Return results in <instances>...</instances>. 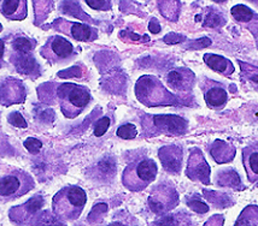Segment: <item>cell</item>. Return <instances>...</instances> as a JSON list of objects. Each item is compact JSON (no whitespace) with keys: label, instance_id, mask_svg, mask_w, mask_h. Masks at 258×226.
Returning a JSON list of instances; mask_svg holds the SVG:
<instances>
[{"label":"cell","instance_id":"6da1fadb","mask_svg":"<svg viewBox=\"0 0 258 226\" xmlns=\"http://www.w3.org/2000/svg\"><path fill=\"white\" fill-rule=\"evenodd\" d=\"M87 194L81 187L68 185L60 189L52 198V210L62 221H75L84 212Z\"/></svg>","mask_w":258,"mask_h":226},{"label":"cell","instance_id":"7a4b0ae2","mask_svg":"<svg viewBox=\"0 0 258 226\" xmlns=\"http://www.w3.org/2000/svg\"><path fill=\"white\" fill-rule=\"evenodd\" d=\"M135 96L138 101L147 107L176 105V97L167 89L158 77L144 75L135 83Z\"/></svg>","mask_w":258,"mask_h":226},{"label":"cell","instance_id":"3957f363","mask_svg":"<svg viewBox=\"0 0 258 226\" xmlns=\"http://www.w3.org/2000/svg\"><path fill=\"white\" fill-rule=\"evenodd\" d=\"M144 135L182 136L188 130V122L176 115H144L140 119Z\"/></svg>","mask_w":258,"mask_h":226},{"label":"cell","instance_id":"277c9868","mask_svg":"<svg viewBox=\"0 0 258 226\" xmlns=\"http://www.w3.org/2000/svg\"><path fill=\"white\" fill-rule=\"evenodd\" d=\"M57 100L64 117L73 119L85 111L92 96L90 89L85 85L63 83L57 88Z\"/></svg>","mask_w":258,"mask_h":226},{"label":"cell","instance_id":"5b68a950","mask_svg":"<svg viewBox=\"0 0 258 226\" xmlns=\"http://www.w3.org/2000/svg\"><path fill=\"white\" fill-rule=\"evenodd\" d=\"M158 167L155 160L140 158L128 164L122 173V184L129 191L139 192L145 190L157 177Z\"/></svg>","mask_w":258,"mask_h":226},{"label":"cell","instance_id":"8992f818","mask_svg":"<svg viewBox=\"0 0 258 226\" xmlns=\"http://www.w3.org/2000/svg\"><path fill=\"white\" fill-rule=\"evenodd\" d=\"M35 187L33 177L21 170H14L0 178V200L12 201L23 196Z\"/></svg>","mask_w":258,"mask_h":226},{"label":"cell","instance_id":"52a82bcc","mask_svg":"<svg viewBox=\"0 0 258 226\" xmlns=\"http://www.w3.org/2000/svg\"><path fill=\"white\" fill-rule=\"evenodd\" d=\"M40 56L51 65H64L70 63L76 56L75 47L63 36H51L40 50Z\"/></svg>","mask_w":258,"mask_h":226},{"label":"cell","instance_id":"ba28073f","mask_svg":"<svg viewBox=\"0 0 258 226\" xmlns=\"http://www.w3.org/2000/svg\"><path fill=\"white\" fill-rule=\"evenodd\" d=\"M147 203L155 214H165L179 204V195L173 187L162 183L153 188Z\"/></svg>","mask_w":258,"mask_h":226},{"label":"cell","instance_id":"9c48e42d","mask_svg":"<svg viewBox=\"0 0 258 226\" xmlns=\"http://www.w3.org/2000/svg\"><path fill=\"white\" fill-rule=\"evenodd\" d=\"M165 82L173 93L183 96L192 91L196 83V75L187 68H175L165 75Z\"/></svg>","mask_w":258,"mask_h":226},{"label":"cell","instance_id":"30bf717a","mask_svg":"<svg viewBox=\"0 0 258 226\" xmlns=\"http://www.w3.org/2000/svg\"><path fill=\"white\" fill-rule=\"evenodd\" d=\"M202 90L204 94L205 103L209 108L219 111L222 109L228 102L229 95L227 87L221 82L215 81V79L204 78L202 83Z\"/></svg>","mask_w":258,"mask_h":226},{"label":"cell","instance_id":"8fae6325","mask_svg":"<svg viewBox=\"0 0 258 226\" xmlns=\"http://www.w3.org/2000/svg\"><path fill=\"white\" fill-rule=\"evenodd\" d=\"M186 176L193 182H201L203 184L210 183V166L208 165L201 149L193 148L191 151Z\"/></svg>","mask_w":258,"mask_h":226},{"label":"cell","instance_id":"7c38bea8","mask_svg":"<svg viewBox=\"0 0 258 226\" xmlns=\"http://www.w3.org/2000/svg\"><path fill=\"white\" fill-rule=\"evenodd\" d=\"M54 26L57 27L58 32L75 39L76 41L91 42L94 41V40L98 38V30L96 28H93V27H90L84 23L70 22V21L59 18V20L54 23Z\"/></svg>","mask_w":258,"mask_h":226},{"label":"cell","instance_id":"4fadbf2b","mask_svg":"<svg viewBox=\"0 0 258 226\" xmlns=\"http://www.w3.org/2000/svg\"><path fill=\"white\" fill-rule=\"evenodd\" d=\"M158 157L161 159L163 169L167 172L177 175L182 167L183 151L180 146H164L158 151Z\"/></svg>","mask_w":258,"mask_h":226},{"label":"cell","instance_id":"5bb4252c","mask_svg":"<svg viewBox=\"0 0 258 226\" xmlns=\"http://www.w3.org/2000/svg\"><path fill=\"white\" fill-rule=\"evenodd\" d=\"M44 201H42L41 196H35L30 198L29 201H27L26 203L22 206L14 207L10 209L9 216L14 222L16 224H26L27 221H29L32 219V216L35 214L38 210L41 208Z\"/></svg>","mask_w":258,"mask_h":226},{"label":"cell","instance_id":"9a60e30c","mask_svg":"<svg viewBox=\"0 0 258 226\" xmlns=\"http://www.w3.org/2000/svg\"><path fill=\"white\" fill-rule=\"evenodd\" d=\"M242 165L251 184L258 185V142L242 148Z\"/></svg>","mask_w":258,"mask_h":226},{"label":"cell","instance_id":"2e32d148","mask_svg":"<svg viewBox=\"0 0 258 226\" xmlns=\"http://www.w3.org/2000/svg\"><path fill=\"white\" fill-rule=\"evenodd\" d=\"M0 87H2V102L4 106L24 101L26 91H24L22 82L17 81V79L8 78L3 81V85H0Z\"/></svg>","mask_w":258,"mask_h":226},{"label":"cell","instance_id":"e0dca14e","mask_svg":"<svg viewBox=\"0 0 258 226\" xmlns=\"http://www.w3.org/2000/svg\"><path fill=\"white\" fill-rule=\"evenodd\" d=\"M32 53L33 52H11L10 60L20 74L35 76L39 66Z\"/></svg>","mask_w":258,"mask_h":226},{"label":"cell","instance_id":"ac0fdd59","mask_svg":"<svg viewBox=\"0 0 258 226\" xmlns=\"http://www.w3.org/2000/svg\"><path fill=\"white\" fill-rule=\"evenodd\" d=\"M0 12L10 21H23L28 15L27 0H3Z\"/></svg>","mask_w":258,"mask_h":226},{"label":"cell","instance_id":"d6986e66","mask_svg":"<svg viewBox=\"0 0 258 226\" xmlns=\"http://www.w3.org/2000/svg\"><path fill=\"white\" fill-rule=\"evenodd\" d=\"M203 59H204V63L207 64L209 68L214 70L217 74L226 76V77H229L230 75L234 74V65H233V63L229 59H227L225 57L214 53H207L204 54Z\"/></svg>","mask_w":258,"mask_h":226},{"label":"cell","instance_id":"ffe728a7","mask_svg":"<svg viewBox=\"0 0 258 226\" xmlns=\"http://www.w3.org/2000/svg\"><path fill=\"white\" fill-rule=\"evenodd\" d=\"M211 158L216 161L217 164H227L230 163L235 157V147L228 142L222 141V140H216L209 148Z\"/></svg>","mask_w":258,"mask_h":226},{"label":"cell","instance_id":"44dd1931","mask_svg":"<svg viewBox=\"0 0 258 226\" xmlns=\"http://www.w3.org/2000/svg\"><path fill=\"white\" fill-rule=\"evenodd\" d=\"M239 65H240V76L242 81L258 91V66L244 62H239Z\"/></svg>","mask_w":258,"mask_h":226},{"label":"cell","instance_id":"7402d4cb","mask_svg":"<svg viewBox=\"0 0 258 226\" xmlns=\"http://www.w3.org/2000/svg\"><path fill=\"white\" fill-rule=\"evenodd\" d=\"M235 225H258V206L250 204V206L245 207L239 218L236 219Z\"/></svg>","mask_w":258,"mask_h":226},{"label":"cell","instance_id":"603a6c76","mask_svg":"<svg viewBox=\"0 0 258 226\" xmlns=\"http://www.w3.org/2000/svg\"><path fill=\"white\" fill-rule=\"evenodd\" d=\"M230 14H232L233 18H234L236 22L244 24L251 23L253 21V18L256 17V14L250 8L241 4L233 6L232 10H230Z\"/></svg>","mask_w":258,"mask_h":226},{"label":"cell","instance_id":"cb8c5ba5","mask_svg":"<svg viewBox=\"0 0 258 226\" xmlns=\"http://www.w3.org/2000/svg\"><path fill=\"white\" fill-rule=\"evenodd\" d=\"M35 45V40L18 36V38L12 40L11 50L12 52H33Z\"/></svg>","mask_w":258,"mask_h":226},{"label":"cell","instance_id":"d4e9b609","mask_svg":"<svg viewBox=\"0 0 258 226\" xmlns=\"http://www.w3.org/2000/svg\"><path fill=\"white\" fill-rule=\"evenodd\" d=\"M116 135H117L118 137H121V139H123V140H133L138 135L137 127H135L134 124H131V123L121 125V127H119L117 129V133H116Z\"/></svg>","mask_w":258,"mask_h":226},{"label":"cell","instance_id":"484cf974","mask_svg":"<svg viewBox=\"0 0 258 226\" xmlns=\"http://www.w3.org/2000/svg\"><path fill=\"white\" fill-rule=\"evenodd\" d=\"M92 10L109 11L112 8V0H84Z\"/></svg>","mask_w":258,"mask_h":226},{"label":"cell","instance_id":"4316f807","mask_svg":"<svg viewBox=\"0 0 258 226\" xmlns=\"http://www.w3.org/2000/svg\"><path fill=\"white\" fill-rule=\"evenodd\" d=\"M109 127H110V118L109 117L100 118L96 123V127H94V135L97 137L103 136L107 131V129H109Z\"/></svg>","mask_w":258,"mask_h":226},{"label":"cell","instance_id":"83f0119b","mask_svg":"<svg viewBox=\"0 0 258 226\" xmlns=\"http://www.w3.org/2000/svg\"><path fill=\"white\" fill-rule=\"evenodd\" d=\"M8 121L9 123H10L11 125H14V127L16 128H27V122L26 119L23 118V116L21 115L20 112H12L9 115L8 117Z\"/></svg>","mask_w":258,"mask_h":226},{"label":"cell","instance_id":"f1b7e54d","mask_svg":"<svg viewBox=\"0 0 258 226\" xmlns=\"http://www.w3.org/2000/svg\"><path fill=\"white\" fill-rule=\"evenodd\" d=\"M24 147H26L28 151L32 153V154H36L39 153L40 149L42 147V143L39 141V140L34 139V137H29L24 141Z\"/></svg>","mask_w":258,"mask_h":226},{"label":"cell","instance_id":"f546056e","mask_svg":"<svg viewBox=\"0 0 258 226\" xmlns=\"http://www.w3.org/2000/svg\"><path fill=\"white\" fill-rule=\"evenodd\" d=\"M4 54H5V41L4 40H0V69H3L5 66Z\"/></svg>","mask_w":258,"mask_h":226},{"label":"cell","instance_id":"4dcf8cb0","mask_svg":"<svg viewBox=\"0 0 258 226\" xmlns=\"http://www.w3.org/2000/svg\"><path fill=\"white\" fill-rule=\"evenodd\" d=\"M213 2L217 3V4H222V3H226L227 0H213Z\"/></svg>","mask_w":258,"mask_h":226},{"label":"cell","instance_id":"1f68e13d","mask_svg":"<svg viewBox=\"0 0 258 226\" xmlns=\"http://www.w3.org/2000/svg\"><path fill=\"white\" fill-rule=\"evenodd\" d=\"M0 102H2V87H0Z\"/></svg>","mask_w":258,"mask_h":226},{"label":"cell","instance_id":"d6a6232c","mask_svg":"<svg viewBox=\"0 0 258 226\" xmlns=\"http://www.w3.org/2000/svg\"><path fill=\"white\" fill-rule=\"evenodd\" d=\"M3 30V26H2V23H0V32H2Z\"/></svg>","mask_w":258,"mask_h":226}]
</instances>
